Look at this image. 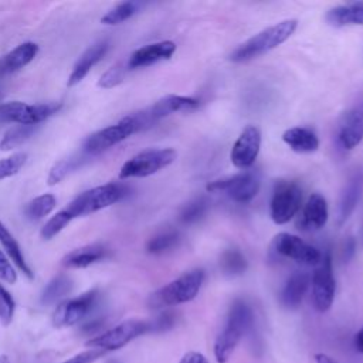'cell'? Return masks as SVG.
<instances>
[{"mask_svg":"<svg viewBox=\"0 0 363 363\" xmlns=\"http://www.w3.org/2000/svg\"><path fill=\"white\" fill-rule=\"evenodd\" d=\"M252 323V311L247 302L237 299L230 306L225 323L217 335L213 353L217 363H225Z\"/></svg>","mask_w":363,"mask_h":363,"instance_id":"cell-1","label":"cell"},{"mask_svg":"<svg viewBox=\"0 0 363 363\" xmlns=\"http://www.w3.org/2000/svg\"><path fill=\"white\" fill-rule=\"evenodd\" d=\"M296 26L298 21L295 18H288L261 30L259 33L240 44L230 54V60L233 62H244L277 48L294 34Z\"/></svg>","mask_w":363,"mask_h":363,"instance_id":"cell-2","label":"cell"},{"mask_svg":"<svg viewBox=\"0 0 363 363\" xmlns=\"http://www.w3.org/2000/svg\"><path fill=\"white\" fill-rule=\"evenodd\" d=\"M204 271L201 268L184 272L179 278L170 281L162 288L150 294L147 306L150 309H162L167 306H176L194 299L204 282Z\"/></svg>","mask_w":363,"mask_h":363,"instance_id":"cell-3","label":"cell"},{"mask_svg":"<svg viewBox=\"0 0 363 363\" xmlns=\"http://www.w3.org/2000/svg\"><path fill=\"white\" fill-rule=\"evenodd\" d=\"M128 194V187L122 183H106L102 186L92 187L78 194L65 210L72 218L89 216L102 208H106Z\"/></svg>","mask_w":363,"mask_h":363,"instance_id":"cell-4","label":"cell"},{"mask_svg":"<svg viewBox=\"0 0 363 363\" xmlns=\"http://www.w3.org/2000/svg\"><path fill=\"white\" fill-rule=\"evenodd\" d=\"M150 322L143 319H128L116 326L108 329L106 332L89 339L85 345L88 349L102 350L105 354L109 352H115L130 343L133 339L149 333Z\"/></svg>","mask_w":363,"mask_h":363,"instance_id":"cell-5","label":"cell"},{"mask_svg":"<svg viewBox=\"0 0 363 363\" xmlns=\"http://www.w3.org/2000/svg\"><path fill=\"white\" fill-rule=\"evenodd\" d=\"M200 105V101L193 96H182V95H166L156 101L146 109L129 113V118L135 123L138 132L145 130L153 126L157 121L169 116L170 113L180 111H190Z\"/></svg>","mask_w":363,"mask_h":363,"instance_id":"cell-6","label":"cell"},{"mask_svg":"<svg viewBox=\"0 0 363 363\" xmlns=\"http://www.w3.org/2000/svg\"><path fill=\"white\" fill-rule=\"evenodd\" d=\"M176 156H177L176 150L170 147L142 150L122 164L119 170V179L146 177V176L155 174L159 170L172 164Z\"/></svg>","mask_w":363,"mask_h":363,"instance_id":"cell-7","label":"cell"},{"mask_svg":"<svg viewBox=\"0 0 363 363\" xmlns=\"http://www.w3.org/2000/svg\"><path fill=\"white\" fill-rule=\"evenodd\" d=\"M61 102L26 104L21 101H10L0 104V122L34 126L44 122L61 109Z\"/></svg>","mask_w":363,"mask_h":363,"instance_id":"cell-8","label":"cell"},{"mask_svg":"<svg viewBox=\"0 0 363 363\" xmlns=\"http://www.w3.org/2000/svg\"><path fill=\"white\" fill-rule=\"evenodd\" d=\"M99 291L89 289L75 298L62 301L57 305L52 313V323L57 328H68L79 323L98 305Z\"/></svg>","mask_w":363,"mask_h":363,"instance_id":"cell-9","label":"cell"},{"mask_svg":"<svg viewBox=\"0 0 363 363\" xmlns=\"http://www.w3.org/2000/svg\"><path fill=\"white\" fill-rule=\"evenodd\" d=\"M302 190L295 182L281 180L275 184L269 203V214L275 224L288 223L301 208Z\"/></svg>","mask_w":363,"mask_h":363,"instance_id":"cell-10","label":"cell"},{"mask_svg":"<svg viewBox=\"0 0 363 363\" xmlns=\"http://www.w3.org/2000/svg\"><path fill=\"white\" fill-rule=\"evenodd\" d=\"M261 187V179L255 172L242 170L230 177L213 180L207 184V191H225L237 203H248Z\"/></svg>","mask_w":363,"mask_h":363,"instance_id":"cell-11","label":"cell"},{"mask_svg":"<svg viewBox=\"0 0 363 363\" xmlns=\"http://www.w3.org/2000/svg\"><path fill=\"white\" fill-rule=\"evenodd\" d=\"M311 281H312V301H313L315 309L318 312L329 311L333 303L335 291H336L332 257L329 252L322 255V259L316 265Z\"/></svg>","mask_w":363,"mask_h":363,"instance_id":"cell-12","label":"cell"},{"mask_svg":"<svg viewBox=\"0 0 363 363\" xmlns=\"http://www.w3.org/2000/svg\"><path fill=\"white\" fill-rule=\"evenodd\" d=\"M136 128L132 123V121L125 116L122 118L118 123L106 126L104 129H99L94 133H91L89 136H86V139L82 143V149L85 153L91 155V156H96L101 152L121 143L122 140H125L126 138H129L130 135L136 133Z\"/></svg>","mask_w":363,"mask_h":363,"instance_id":"cell-13","label":"cell"},{"mask_svg":"<svg viewBox=\"0 0 363 363\" xmlns=\"http://www.w3.org/2000/svg\"><path fill=\"white\" fill-rule=\"evenodd\" d=\"M272 250L277 254L303 265H318L322 259V254L318 248L289 233L277 234L272 240Z\"/></svg>","mask_w":363,"mask_h":363,"instance_id":"cell-14","label":"cell"},{"mask_svg":"<svg viewBox=\"0 0 363 363\" xmlns=\"http://www.w3.org/2000/svg\"><path fill=\"white\" fill-rule=\"evenodd\" d=\"M261 147V132L257 126L250 125L244 128L234 142L230 153L231 163L237 169H248L257 159Z\"/></svg>","mask_w":363,"mask_h":363,"instance_id":"cell-15","label":"cell"},{"mask_svg":"<svg viewBox=\"0 0 363 363\" xmlns=\"http://www.w3.org/2000/svg\"><path fill=\"white\" fill-rule=\"evenodd\" d=\"M174 51H176V44L173 41L166 40V41L152 43L135 50L130 54L126 64L129 69L146 67L162 60H169L174 54Z\"/></svg>","mask_w":363,"mask_h":363,"instance_id":"cell-16","label":"cell"},{"mask_svg":"<svg viewBox=\"0 0 363 363\" xmlns=\"http://www.w3.org/2000/svg\"><path fill=\"white\" fill-rule=\"evenodd\" d=\"M363 140V109H352L343 113L339 122L337 142L339 145L350 150Z\"/></svg>","mask_w":363,"mask_h":363,"instance_id":"cell-17","label":"cell"},{"mask_svg":"<svg viewBox=\"0 0 363 363\" xmlns=\"http://www.w3.org/2000/svg\"><path fill=\"white\" fill-rule=\"evenodd\" d=\"M328 204L322 194L312 193L305 203L302 214L298 220V227L303 231H313L322 228L328 221Z\"/></svg>","mask_w":363,"mask_h":363,"instance_id":"cell-18","label":"cell"},{"mask_svg":"<svg viewBox=\"0 0 363 363\" xmlns=\"http://www.w3.org/2000/svg\"><path fill=\"white\" fill-rule=\"evenodd\" d=\"M108 48H109V43L106 40L98 41V43L92 44L89 48H86L82 52V55L78 58L75 65L72 67V71L67 81V85L68 86L78 85L88 75V72L92 69V67L102 60V57L106 54Z\"/></svg>","mask_w":363,"mask_h":363,"instance_id":"cell-19","label":"cell"},{"mask_svg":"<svg viewBox=\"0 0 363 363\" xmlns=\"http://www.w3.org/2000/svg\"><path fill=\"white\" fill-rule=\"evenodd\" d=\"M38 54V45L33 41H26L3 57H0V77L20 71L28 65Z\"/></svg>","mask_w":363,"mask_h":363,"instance_id":"cell-20","label":"cell"},{"mask_svg":"<svg viewBox=\"0 0 363 363\" xmlns=\"http://www.w3.org/2000/svg\"><path fill=\"white\" fill-rule=\"evenodd\" d=\"M311 284V277L306 272L302 271H296L294 272L288 281L285 282L281 295H279V301L282 303L284 308L286 309H296L301 306L302 299L309 288Z\"/></svg>","mask_w":363,"mask_h":363,"instance_id":"cell-21","label":"cell"},{"mask_svg":"<svg viewBox=\"0 0 363 363\" xmlns=\"http://www.w3.org/2000/svg\"><path fill=\"white\" fill-rule=\"evenodd\" d=\"M109 250L102 244H88L81 248H75L62 258V265L67 268H86L104 258H106Z\"/></svg>","mask_w":363,"mask_h":363,"instance_id":"cell-22","label":"cell"},{"mask_svg":"<svg viewBox=\"0 0 363 363\" xmlns=\"http://www.w3.org/2000/svg\"><path fill=\"white\" fill-rule=\"evenodd\" d=\"M362 190H363V176L360 173L354 174L347 184L343 189V193L340 196L339 200V208H337V224L342 225L345 224L349 217L352 216V213L354 211L360 196H362Z\"/></svg>","mask_w":363,"mask_h":363,"instance_id":"cell-23","label":"cell"},{"mask_svg":"<svg viewBox=\"0 0 363 363\" xmlns=\"http://www.w3.org/2000/svg\"><path fill=\"white\" fill-rule=\"evenodd\" d=\"M282 140L294 152H298V153H311L319 147V139L315 135V132L303 126H295V128L286 129L282 135Z\"/></svg>","mask_w":363,"mask_h":363,"instance_id":"cell-24","label":"cell"},{"mask_svg":"<svg viewBox=\"0 0 363 363\" xmlns=\"http://www.w3.org/2000/svg\"><path fill=\"white\" fill-rule=\"evenodd\" d=\"M325 18L333 27L363 26V3L336 6L326 13Z\"/></svg>","mask_w":363,"mask_h":363,"instance_id":"cell-25","label":"cell"},{"mask_svg":"<svg viewBox=\"0 0 363 363\" xmlns=\"http://www.w3.org/2000/svg\"><path fill=\"white\" fill-rule=\"evenodd\" d=\"M0 242L3 245V250L6 251L9 259H11L14 262V265L28 278L33 279L34 278V272L31 271L30 265L26 261V257L23 254L21 247L18 245L17 240L13 237V234L9 231V228L0 221Z\"/></svg>","mask_w":363,"mask_h":363,"instance_id":"cell-26","label":"cell"},{"mask_svg":"<svg viewBox=\"0 0 363 363\" xmlns=\"http://www.w3.org/2000/svg\"><path fill=\"white\" fill-rule=\"evenodd\" d=\"M92 156L85 153L84 150H81L79 153L71 155L68 157H64L61 160H58L57 163H54V166L50 169L48 177H47V183L48 186H54L58 184L61 180H64L69 173H72L74 170L79 169L81 166H84L86 162H89Z\"/></svg>","mask_w":363,"mask_h":363,"instance_id":"cell-27","label":"cell"},{"mask_svg":"<svg viewBox=\"0 0 363 363\" xmlns=\"http://www.w3.org/2000/svg\"><path fill=\"white\" fill-rule=\"evenodd\" d=\"M72 289V279L68 275L60 274L54 277L44 288L41 294V302L44 305H51L62 299Z\"/></svg>","mask_w":363,"mask_h":363,"instance_id":"cell-28","label":"cell"},{"mask_svg":"<svg viewBox=\"0 0 363 363\" xmlns=\"http://www.w3.org/2000/svg\"><path fill=\"white\" fill-rule=\"evenodd\" d=\"M57 206V199L51 193H44L28 201L24 207V216L30 221H38L48 216Z\"/></svg>","mask_w":363,"mask_h":363,"instance_id":"cell-29","label":"cell"},{"mask_svg":"<svg viewBox=\"0 0 363 363\" xmlns=\"http://www.w3.org/2000/svg\"><path fill=\"white\" fill-rule=\"evenodd\" d=\"M34 133V126L14 125L11 126L0 140V150H13L27 142Z\"/></svg>","mask_w":363,"mask_h":363,"instance_id":"cell-30","label":"cell"},{"mask_svg":"<svg viewBox=\"0 0 363 363\" xmlns=\"http://www.w3.org/2000/svg\"><path fill=\"white\" fill-rule=\"evenodd\" d=\"M139 3L136 1H123L116 4L113 9H111L109 11H106V14L101 18V23L106 24V26H116L121 24L123 21H126L128 18H130L138 10H139Z\"/></svg>","mask_w":363,"mask_h":363,"instance_id":"cell-31","label":"cell"},{"mask_svg":"<svg viewBox=\"0 0 363 363\" xmlns=\"http://www.w3.org/2000/svg\"><path fill=\"white\" fill-rule=\"evenodd\" d=\"M220 265L227 275H241L247 269V259L238 250L230 248L223 252Z\"/></svg>","mask_w":363,"mask_h":363,"instance_id":"cell-32","label":"cell"},{"mask_svg":"<svg viewBox=\"0 0 363 363\" xmlns=\"http://www.w3.org/2000/svg\"><path fill=\"white\" fill-rule=\"evenodd\" d=\"M179 242V234L173 230L169 231H162L156 235H153L147 244H146V251L149 254H162L173 247H176Z\"/></svg>","mask_w":363,"mask_h":363,"instance_id":"cell-33","label":"cell"},{"mask_svg":"<svg viewBox=\"0 0 363 363\" xmlns=\"http://www.w3.org/2000/svg\"><path fill=\"white\" fill-rule=\"evenodd\" d=\"M71 220H72V217L69 216V213H68L65 208L60 210L58 213H55V214L43 225V228H41V231H40L41 238H43V240H51V238H54L58 233H61V231L67 227V224H68Z\"/></svg>","mask_w":363,"mask_h":363,"instance_id":"cell-34","label":"cell"},{"mask_svg":"<svg viewBox=\"0 0 363 363\" xmlns=\"http://www.w3.org/2000/svg\"><path fill=\"white\" fill-rule=\"evenodd\" d=\"M27 159H28V155L26 152H17V153H13L11 156L0 159V180L9 179L17 174L26 164Z\"/></svg>","mask_w":363,"mask_h":363,"instance_id":"cell-35","label":"cell"},{"mask_svg":"<svg viewBox=\"0 0 363 363\" xmlns=\"http://www.w3.org/2000/svg\"><path fill=\"white\" fill-rule=\"evenodd\" d=\"M128 69H129L128 64H123V62H118V64L112 65L101 75V78L98 79V86L104 88V89H111V88L119 85L125 79Z\"/></svg>","mask_w":363,"mask_h":363,"instance_id":"cell-36","label":"cell"},{"mask_svg":"<svg viewBox=\"0 0 363 363\" xmlns=\"http://www.w3.org/2000/svg\"><path fill=\"white\" fill-rule=\"evenodd\" d=\"M207 207H208L207 199L203 196L197 197V199L191 200L189 204H186V207L180 213V220L186 224L194 223L204 216V213L207 211Z\"/></svg>","mask_w":363,"mask_h":363,"instance_id":"cell-37","label":"cell"},{"mask_svg":"<svg viewBox=\"0 0 363 363\" xmlns=\"http://www.w3.org/2000/svg\"><path fill=\"white\" fill-rule=\"evenodd\" d=\"M16 302L11 294L0 284V323L9 326L14 318Z\"/></svg>","mask_w":363,"mask_h":363,"instance_id":"cell-38","label":"cell"},{"mask_svg":"<svg viewBox=\"0 0 363 363\" xmlns=\"http://www.w3.org/2000/svg\"><path fill=\"white\" fill-rule=\"evenodd\" d=\"M0 279L7 284H16L17 272L11 265L9 257L0 250Z\"/></svg>","mask_w":363,"mask_h":363,"instance_id":"cell-39","label":"cell"},{"mask_svg":"<svg viewBox=\"0 0 363 363\" xmlns=\"http://www.w3.org/2000/svg\"><path fill=\"white\" fill-rule=\"evenodd\" d=\"M102 356H105V353L102 350L98 349H86L81 353H77L75 356L61 362V363H94L98 359H101Z\"/></svg>","mask_w":363,"mask_h":363,"instance_id":"cell-40","label":"cell"},{"mask_svg":"<svg viewBox=\"0 0 363 363\" xmlns=\"http://www.w3.org/2000/svg\"><path fill=\"white\" fill-rule=\"evenodd\" d=\"M150 322V332H163L173 326L174 323V315L170 312H163L157 318H155Z\"/></svg>","mask_w":363,"mask_h":363,"instance_id":"cell-41","label":"cell"},{"mask_svg":"<svg viewBox=\"0 0 363 363\" xmlns=\"http://www.w3.org/2000/svg\"><path fill=\"white\" fill-rule=\"evenodd\" d=\"M179 363H210V362L206 359V356L203 353L191 350V352L184 353Z\"/></svg>","mask_w":363,"mask_h":363,"instance_id":"cell-42","label":"cell"},{"mask_svg":"<svg viewBox=\"0 0 363 363\" xmlns=\"http://www.w3.org/2000/svg\"><path fill=\"white\" fill-rule=\"evenodd\" d=\"M354 248H356V242L353 238H349L346 241V245H345V258L349 259L353 254H354Z\"/></svg>","mask_w":363,"mask_h":363,"instance_id":"cell-43","label":"cell"},{"mask_svg":"<svg viewBox=\"0 0 363 363\" xmlns=\"http://www.w3.org/2000/svg\"><path fill=\"white\" fill-rule=\"evenodd\" d=\"M354 346H356V350L363 354V326L359 329V332L354 336Z\"/></svg>","mask_w":363,"mask_h":363,"instance_id":"cell-44","label":"cell"},{"mask_svg":"<svg viewBox=\"0 0 363 363\" xmlns=\"http://www.w3.org/2000/svg\"><path fill=\"white\" fill-rule=\"evenodd\" d=\"M315 363H337V362L335 359H332L329 354L316 353L315 354Z\"/></svg>","mask_w":363,"mask_h":363,"instance_id":"cell-45","label":"cell"},{"mask_svg":"<svg viewBox=\"0 0 363 363\" xmlns=\"http://www.w3.org/2000/svg\"><path fill=\"white\" fill-rule=\"evenodd\" d=\"M0 363H10V359L7 354H0Z\"/></svg>","mask_w":363,"mask_h":363,"instance_id":"cell-46","label":"cell"},{"mask_svg":"<svg viewBox=\"0 0 363 363\" xmlns=\"http://www.w3.org/2000/svg\"><path fill=\"white\" fill-rule=\"evenodd\" d=\"M105 363H122V362H119V360H116V359H108Z\"/></svg>","mask_w":363,"mask_h":363,"instance_id":"cell-47","label":"cell"}]
</instances>
